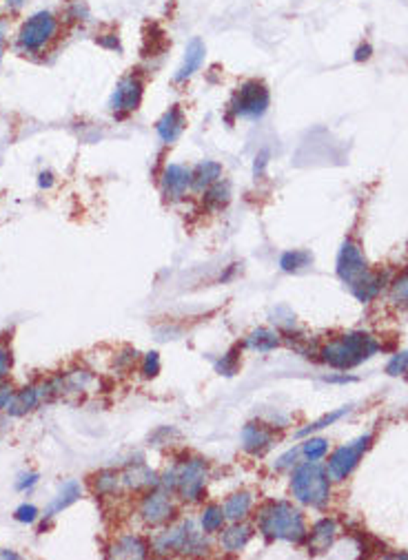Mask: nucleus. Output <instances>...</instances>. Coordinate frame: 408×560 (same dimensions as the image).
I'll use <instances>...</instances> for the list:
<instances>
[{"mask_svg": "<svg viewBox=\"0 0 408 560\" xmlns=\"http://www.w3.org/2000/svg\"><path fill=\"white\" fill-rule=\"evenodd\" d=\"M338 275L344 284H349L359 301L373 299L384 286V275L368 271L366 259L355 241H344L338 255Z\"/></svg>", "mask_w": 408, "mask_h": 560, "instance_id": "nucleus-1", "label": "nucleus"}, {"mask_svg": "<svg viewBox=\"0 0 408 560\" xmlns=\"http://www.w3.org/2000/svg\"><path fill=\"white\" fill-rule=\"evenodd\" d=\"M258 527L269 541L299 543L306 536L302 511L286 501H271L264 505L258 514Z\"/></svg>", "mask_w": 408, "mask_h": 560, "instance_id": "nucleus-2", "label": "nucleus"}, {"mask_svg": "<svg viewBox=\"0 0 408 560\" xmlns=\"http://www.w3.org/2000/svg\"><path fill=\"white\" fill-rule=\"evenodd\" d=\"M377 350H379V344L368 333H349L331 341L329 346H324L322 359L327 361L331 368L351 370L362 361L373 357Z\"/></svg>", "mask_w": 408, "mask_h": 560, "instance_id": "nucleus-3", "label": "nucleus"}, {"mask_svg": "<svg viewBox=\"0 0 408 560\" xmlns=\"http://www.w3.org/2000/svg\"><path fill=\"white\" fill-rule=\"evenodd\" d=\"M58 31H60L58 16L47 9H40L20 24L16 33V49L25 56L42 54L58 38Z\"/></svg>", "mask_w": 408, "mask_h": 560, "instance_id": "nucleus-4", "label": "nucleus"}, {"mask_svg": "<svg viewBox=\"0 0 408 560\" xmlns=\"http://www.w3.org/2000/svg\"><path fill=\"white\" fill-rule=\"evenodd\" d=\"M291 492L299 503L311 505V507H324L329 503L331 496V485L329 477L322 465L315 461L302 463L291 479Z\"/></svg>", "mask_w": 408, "mask_h": 560, "instance_id": "nucleus-5", "label": "nucleus"}, {"mask_svg": "<svg viewBox=\"0 0 408 560\" xmlns=\"http://www.w3.org/2000/svg\"><path fill=\"white\" fill-rule=\"evenodd\" d=\"M271 93L262 80H246L231 100V113L235 118L258 120L269 111Z\"/></svg>", "mask_w": 408, "mask_h": 560, "instance_id": "nucleus-6", "label": "nucleus"}, {"mask_svg": "<svg viewBox=\"0 0 408 560\" xmlns=\"http://www.w3.org/2000/svg\"><path fill=\"white\" fill-rule=\"evenodd\" d=\"M142 93H145V82L138 73H129L118 82L116 91L109 97V111L120 115L134 113L142 102Z\"/></svg>", "mask_w": 408, "mask_h": 560, "instance_id": "nucleus-7", "label": "nucleus"}, {"mask_svg": "<svg viewBox=\"0 0 408 560\" xmlns=\"http://www.w3.org/2000/svg\"><path fill=\"white\" fill-rule=\"evenodd\" d=\"M370 441H373V436L364 434V436H359L355 443L342 445V447L335 449L331 461H329V474H331V479L344 481L346 477H349V474L355 470V465L359 463V458L364 456V452L368 449Z\"/></svg>", "mask_w": 408, "mask_h": 560, "instance_id": "nucleus-8", "label": "nucleus"}, {"mask_svg": "<svg viewBox=\"0 0 408 560\" xmlns=\"http://www.w3.org/2000/svg\"><path fill=\"white\" fill-rule=\"evenodd\" d=\"M173 474H175V487H178V492L182 494L185 501H198L204 492V483H207V474H209L207 463L194 458V461H189L182 470Z\"/></svg>", "mask_w": 408, "mask_h": 560, "instance_id": "nucleus-9", "label": "nucleus"}, {"mask_svg": "<svg viewBox=\"0 0 408 560\" xmlns=\"http://www.w3.org/2000/svg\"><path fill=\"white\" fill-rule=\"evenodd\" d=\"M198 547V534L194 531L191 522H185L182 527L169 529L155 538V550L158 552H191Z\"/></svg>", "mask_w": 408, "mask_h": 560, "instance_id": "nucleus-10", "label": "nucleus"}, {"mask_svg": "<svg viewBox=\"0 0 408 560\" xmlns=\"http://www.w3.org/2000/svg\"><path fill=\"white\" fill-rule=\"evenodd\" d=\"M191 189V170L182 164H166L162 170V193L169 200H182Z\"/></svg>", "mask_w": 408, "mask_h": 560, "instance_id": "nucleus-11", "label": "nucleus"}, {"mask_svg": "<svg viewBox=\"0 0 408 560\" xmlns=\"http://www.w3.org/2000/svg\"><path fill=\"white\" fill-rule=\"evenodd\" d=\"M140 514H142V520H145L147 525H162L164 520L171 518L173 505H171L169 496H166V494L153 492V494H149L145 498V501H142Z\"/></svg>", "mask_w": 408, "mask_h": 560, "instance_id": "nucleus-12", "label": "nucleus"}, {"mask_svg": "<svg viewBox=\"0 0 408 560\" xmlns=\"http://www.w3.org/2000/svg\"><path fill=\"white\" fill-rule=\"evenodd\" d=\"M204 58H207V47H204V42H202L200 38H191V40L187 42V49H185L182 65L178 67L173 80H175V82H185V80H189L196 71H200V67H202V63H204Z\"/></svg>", "mask_w": 408, "mask_h": 560, "instance_id": "nucleus-13", "label": "nucleus"}, {"mask_svg": "<svg viewBox=\"0 0 408 560\" xmlns=\"http://www.w3.org/2000/svg\"><path fill=\"white\" fill-rule=\"evenodd\" d=\"M185 127H187V118L182 113V109L173 104L169 111H164V115L158 120L155 131H158V136L164 144H173L180 136H182Z\"/></svg>", "mask_w": 408, "mask_h": 560, "instance_id": "nucleus-14", "label": "nucleus"}, {"mask_svg": "<svg viewBox=\"0 0 408 560\" xmlns=\"http://www.w3.org/2000/svg\"><path fill=\"white\" fill-rule=\"evenodd\" d=\"M242 443H244L246 452L262 454V452H267V449L271 447L273 434H271V430H267L260 423H249V425H244V430H242Z\"/></svg>", "mask_w": 408, "mask_h": 560, "instance_id": "nucleus-15", "label": "nucleus"}, {"mask_svg": "<svg viewBox=\"0 0 408 560\" xmlns=\"http://www.w3.org/2000/svg\"><path fill=\"white\" fill-rule=\"evenodd\" d=\"M335 534H338V522L333 518H322L313 525V531H311L308 538V550L313 554H322L327 552L329 547L335 541Z\"/></svg>", "mask_w": 408, "mask_h": 560, "instance_id": "nucleus-16", "label": "nucleus"}, {"mask_svg": "<svg viewBox=\"0 0 408 560\" xmlns=\"http://www.w3.org/2000/svg\"><path fill=\"white\" fill-rule=\"evenodd\" d=\"M220 177H222V164L213 162V160H204L194 170H191V189L202 193V191H207L211 184H215Z\"/></svg>", "mask_w": 408, "mask_h": 560, "instance_id": "nucleus-17", "label": "nucleus"}, {"mask_svg": "<svg viewBox=\"0 0 408 560\" xmlns=\"http://www.w3.org/2000/svg\"><path fill=\"white\" fill-rule=\"evenodd\" d=\"M40 399H42V390L40 387H22L18 390V392L14 394V399H11V403H9V414L11 417H22V414H27L29 410H33L36 406L40 403Z\"/></svg>", "mask_w": 408, "mask_h": 560, "instance_id": "nucleus-18", "label": "nucleus"}, {"mask_svg": "<svg viewBox=\"0 0 408 560\" xmlns=\"http://www.w3.org/2000/svg\"><path fill=\"white\" fill-rule=\"evenodd\" d=\"M80 483L78 481H67L63 487H60V492L56 494V498L52 501V505L47 507V511H45V518H52V516H56L58 511H63V509H67L69 505H74L78 498H80Z\"/></svg>", "mask_w": 408, "mask_h": 560, "instance_id": "nucleus-19", "label": "nucleus"}, {"mask_svg": "<svg viewBox=\"0 0 408 560\" xmlns=\"http://www.w3.org/2000/svg\"><path fill=\"white\" fill-rule=\"evenodd\" d=\"M251 541V529L244 527V525H233L229 527L224 534H222V547L226 552H240V550H244L246 543Z\"/></svg>", "mask_w": 408, "mask_h": 560, "instance_id": "nucleus-20", "label": "nucleus"}, {"mask_svg": "<svg viewBox=\"0 0 408 560\" xmlns=\"http://www.w3.org/2000/svg\"><path fill=\"white\" fill-rule=\"evenodd\" d=\"M229 200H231V186H229V182H222V179L211 184L207 193H204V204L215 211L224 209V206L229 204Z\"/></svg>", "mask_w": 408, "mask_h": 560, "instance_id": "nucleus-21", "label": "nucleus"}, {"mask_svg": "<svg viewBox=\"0 0 408 560\" xmlns=\"http://www.w3.org/2000/svg\"><path fill=\"white\" fill-rule=\"evenodd\" d=\"M113 556H118V558H142V556H147V545H145V541H140L138 536H125V538H120L116 543Z\"/></svg>", "mask_w": 408, "mask_h": 560, "instance_id": "nucleus-22", "label": "nucleus"}, {"mask_svg": "<svg viewBox=\"0 0 408 560\" xmlns=\"http://www.w3.org/2000/svg\"><path fill=\"white\" fill-rule=\"evenodd\" d=\"M251 505H253V498H251V494L249 492H237V494H233L229 498V501H226L224 516L231 518V520H240V518H244L249 514Z\"/></svg>", "mask_w": 408, "mask_h": 560, "instance_id": "nucleus-23", "label": "nucleus"}, {"mask_svg": "<svg viewBox=\"0 0 408 560\" xmlns=\"http://www.w3.org/2000/svg\"><path fill=\"white\" fill-rule=\"evenodd\" d=\"M278 344H280L278 335L267 330V328H260V330H256L246 339V346L253 348V350H260V352H269L273 348H278Z\"/></svg>", "mask_w": 408, "mask_h": 560, "instance_id": "nucleus-24", "label": "nucleus"}, {"mask_svg": "<svg viewBox=\"0 0 408 560\" xmlns=\"http://www.w3.org/2000/svg\"><path fill=\"white\" fill-rule=\"evenodd\" d=\"M311 262H313V255H311L308 250H289L280 257V266L286 273H295V271H299V268L308 266Z\"/></svg>", "mask_w": 408, "mask_h": 560, "instance_id": "nucleus-25", "label": "nucleus"}, {"mask_svg": "<svg viewBox=\"0 0 408 560\" xmlns=\"http://www.w3.org/2000/svg\"><path fill=\"white\" fill-rule=\"evenodd\" d=\"M224 509L218 507V505H209V507H204L202 511V531H218L222 527V522H224Z\"/></svg>", "mask_w": 408, "mask_h": 560, "instance_id": "nucleus-26", "label": "nucleus"}, {"mask_svg": "<svg viewBox=\"0 0 408 560\" xmlns=\"http://www.w3.org/2000/svg\"><path fill=\"white\" fill-rule=\"evenodd\" d=\"M393 301L398 303L400 308H408V273L400 275L393 282V290H391Z\"/></svg>", "mask_w": 408, "mask_h": 560, "instance_id": "nucleus-27", "label": "nucleus"}, {"mask_svg": "<svg viewBox=\"0 0 408 560\" xmlns=\"http://www.w3.org/2000/svg\"><path fill=\"white\" fill-rule=\"evenodd\" d=\"M327 452H329V443L324 441V438H308V441L302 445V454L308 461H317V458H322Z\"/></svg>", "mask_w": 408, "mask_h": 560, "instance_id": "nucleus-28", "label": "nucleus"}, {"mask_svg": "<svg viewBox=\"0 0 408 560\" xmlns=\"http://www.w3.org/2000/svg\"><path fill=\"white\" fill-rule=\"evenodd\" d=\"M349 412V408H342V410H338V412H331L329 417H324V419H320L317 423H313V425H308V428H304V430H299L297 432V436H306V434H311V432H317V430H324V428H329L331 423H335L338 419H342L344 414Z\"/></svg>", "mask_w": 408, "mask_h": 560, "instance_id": "nucleus-29", "label": "nucleus"}, {"mask_svg": "<svg viewBox=\"0 0 408 560\" xmlns=\"http://www.w3.org/2000/svg\"><path fill=\"white\" fill-rule=\"evenodd\" d=\"M14 518L18 522H25V525H31V522L38 518V507L31 505V503H25V505H20L16 511H14Z\"/></svg>", "mask_w": 408, "mask_h": 560, "instance_id": "nucleus-30", "label": "nucleus"}, {"mask_svg": "<svg viewBox=\"0 0 408 560\" xmlns=\"http://www.w3.org/2000/svg\"><path fill=\"white\" fill-rule=\"evenodd\" d=\"M408 370V352H402V355H395L391 359V363L386 365V372L391 376H398V374H404Z\"/></svg>", "mask_w": 408, "mask_h": 560, "instance_id": "nucleus-31", "label": "nucleus"}, {"mask_svg": "<svg viewBox=\"0 0 408 560\" xmlns=\"http://www.w3.org/2000/svg\"><path fill=\"white\" fill-rule=\"evenodd\" d=\"M160 370V357H158V352H149L147 359H145V365H142V372H145L147 376H155Z\"/></svg>", "mask_w": 408, "mask_h": 560, "instance_id": "nucleus-32", "label": "nucleus"}, {"mask_svg": "<svg viewBox=\"0 0 408 560\" xmlns=\"http://www.w3.org/2000/svg\"><path fill=\"white\" fill-rule=\"evenodd\" d=\"M36 483H38V474H36V472L20 474L18 481H16V490H18V492H27V490H31V487H33Z\"/></svg>", "mask_w": 408, "mask_h": 560, "instance_id": "nucleus-33", "label": "nucleus"}, {"mask_svg": "<svg viewBox=\"0 0 408 560\" xmlns=\"http://www.w3.org/2000/svg\"><path fill=\"white\" fill-rule=\"evenodd\" d=\"M235 363H237V355H235V352H229V355H226V357L218 363V370L224 372V374H233L235 368H237Z\"/></svg>", "mask_w": 408, "mask_h": 560, "instance_id": "nucleus-34", "label": "nucleus"}, {"mask_svg": "<svg viewBox=\"0 0 408 560\" xmlns=\"http://www.w3.org/2000/svg\"><path fill=\"white\" fill-rule=\"evenodd\" d=\"M9 368H11V352L7 348L0 346V381H3L5 376H7Z\"/></svg>", "mask_w": 408, "mask_h": 560, "instance_id": "nucleus-35", "label": "nucleus"}, {"mask_svg": "<svg viewBox=\"0 0 408 560\" xmlns=\"http://www.w3.org/2000/svg\"><path fill=\"white\" fill-rule=\"evenodd\" d=\"M267 164H269V151H260V155L256 157V164H253V175L256 177H262Z\"/></svg>", "mask_w": 408, "mask_h": 560, "instance_id": "nucleus-36", "label": "nucleus"}, {"mask_svg": "<svg viewBox=\"0 0 408 560\" xmlns=\"http://www.w3.org/2000/svg\"><path fill=\"white\" fill-rule=\"evenodd\" d=\"M98 42L104 47V49H113V51H120V40H118V35L116 33H104V35H100L98 38Z\"/></svg>", "mask_w": 408, "mask_h": 560, "instance_id": "nucleus-37", "label": "nucleus"}, {"mask_svg": "<svg viewBox=\"0 0 408 560\" xmlns=\"http://www.w3.org/2000/svg\"><path fill=\"white\" fill-rule=\"evenodd\" d=\"M14 387L11 385H0V410H7L9 403H11V399H14Z\"/></svg>", "mask_w": 408, "mask_h": 560, "instance_id": "nucleus-38", "label": "nucleus"}, {"mask_svg": "<svg viewBox=\"0 0 408 560\" xmlns=\"http://www.w3.org/2000/svg\"><path fill=\"white\" fill-rule=\"evenodd\" d=\"M370 54H373V47H370V45H359L357 51H355V60H357V63H362V60L370 58Z\"/></svg>", "mask_w": 408, "mask_h": 560, "instance_id": "nucleus-39", "label": "nucleus"}, {"mask_svg": "<svg viewBox=\"0 0 408 560\" xmlns=\"http://www.w3.org/2000/svg\"><path fill=\"white\" fill-rule=\"evenodd\" d=\"M54 184V175L49 173V170H42V173L38 175V186L40 189H52Z\"/></svg>", "mask_w": 408, "mask_h": 560, "instance_id": "nucleus-40", "label": "nucleus"}, {"mask_svg": "<svg viewBox=\"0 0 408 560\" xmlns=\"http://www.w3.org/2000/svg\"><path fill=\"white\" fill-rule=\"evenodd\" d=\"M7 22L0 20V63H3V54H5V42H7Z\"/></svg>", "mask_w": 408, "mask_h": 560, "instance_id": "nucleus-41", "label": "nucleus"}, {"mask_svg": "<svg viewBox=\"0 0 408 560\" xmlns=\"http://www.w3.org/2000/svg\"><path fill=\"white\" fill-rule=\"evenodd\" d=\"M22 3H25V0H7V5H9L11 9H20Z\"/></svg>", "mask_w": 408, "mask_h": 560, "instance_id": "nucleus-42", "label": "nucleus"}, {"mask_svg": "<svg viewBox=\"0 0 408 560\" xmlns=\"http://www.w3.org/2000/svg\"><path fill=\"white\" fill-rule=\"evenodd\" d=\"M0 556H3V558H18V554H16V552H3Z\"/></svg>", "mask_w": 408, "mask_h": 560, "instance_id": "nucleus-43", "label": "nucleus"}]
</instances>
